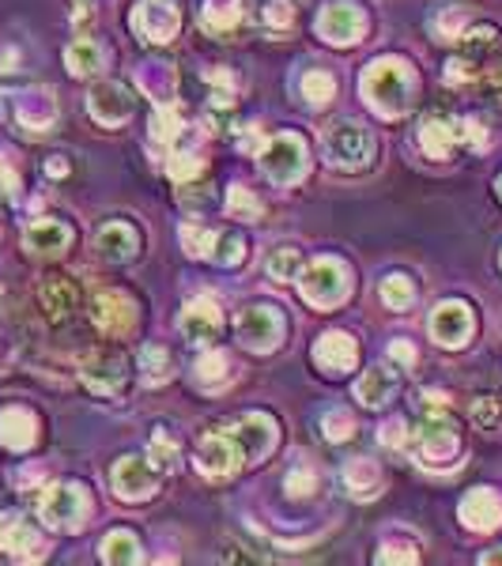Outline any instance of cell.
<instances>
[{"label":"cell","mask_w":502,"mask_h":566,"mask_svg":"<svg viewBox=\"0 0 502 566\" xmlns=\"http://www.w3.org/2000/svg\"><path fill=\"white\" fill-rule=\"evenodd\" d=\"M46 174H53V178H65V174H68V163H65V159H53V163H46Z\"/></svg>","instance_id":"11a10c76"},{"label":"cell","mask_w":502,"mask_h":566,"mask_svg":"<svg viewBox=\"0 0 502 566\" xmlns=\"http://www.w3.org/2000/svg\"><path fill=\"white\" fill-rule=\"evenodd\" d=\"M140 87L152 95L155 102H174V73L171 65H148L140 76Z\"/></svg>","instance_id":"74e56055"},{"label":"cell","mask_w":502,"mask_h":566,"mask_svg":"<svg viewBox=\"0 0 502 566\" xmlns=\"http://www.w3.org/2000/svg\"><path fill=\"white\" fill-rule=\"evenodd\" d=\"M321 431L329 442H343L356 435V420H351V412H343V409H329L321 415Z\"/></svg>","instance_id":"bcb514c9"},{"label":"cell","mask_w":502,"mask_h":566,"mask_svg":"<svg viewBox=\"0 0 502 566\" xmlns=\"http://www.w3.org/2000/svg\"><path fill=\"white\" fill-rule=\"evenodd\" d=\"M182 336L189 344H200L208 348L219 333H223V314H219V303L211 295H200V298H189L182 309Z\"/></svg>","instance_id":"e0dca14e"},{"label":"cell","mask_w":502,"mask_h":566,"mask_svg":"<svg viewBox=\"0 0 502 566\" xmlns=\"http://www.w3.org/2000/svg\"><path fill=\"white\" fill-rule=\"evenodd\" d=\"M231 435L238 438V446H242V457H245V465H253V461H264V457L276 449V420L272 415H264V412H250V415H242V420L231 427Z\"/></svg>","instance_id":"9a60e30c"},{"label":"cell","mask_w":502,"mask_h":566,"mask_svg":"<svg viewBox=\"0 0 502 566\" xmlns=\"http://www.w3.org/2000/svg\"><path fill=\"white\" fill-rule=\"evenodd\" d=\"M325 159H329L337 171H367L370 159H374V140H370V132L359 126V121H332L329 129H325Z\"/></svg>","instance_id":"277c9868"},{"label":"cell","mask_w":502,"mask_h":566,"mask_svg":"<svg viewBox=\"0 0 502 566\" xmlns=\"http://www.w3.org/2000/svg\"><path fill=\"white\" fill-rule=\"evenodd\" d=\"M390 356H393L396 362H404V367H412V362H416V348H408L404 340H396L393 348H390Z\"/></svg>","instance_id":"db71d44e"},{"label":"cell","mask_w":502,"mask_h":566,"mask_svg":"<svg viewBox=\"0 0 502 566\" xmlns=\"http://www.w3.org/2000/svg\"><path fill=\"white\" fill-rule=\"evenodd\" d=\"M499 197H502V178H499Z\"/></svg>","instance_id":"680465c9"},{"label":"cell","mask_w":502,"mask_h":566,"mask_svg":"<svg viewBox=\"0 0 502 566\" xmlns=\"http://www.w3.org/2000/svg\"><path fill=\"white\" fill-rule=\"evenodd\" d=\"M242 258H245L242 238L231 235V231H219V235H216V246H211V261L223 264V269H231V264H238Z\"/></svg>","instance_id":"b9f144b4"},{"label":"cell","mask_w":502,"mask_h":566,"mask_svg":"<svg viewBox=\"0 0 502 566\" xmlns=\"http://www.w3.org/2000/svg\"><path fill=\"white\" fill-rule=\"evenodd\" d=\"M472 423L480 431H495V427H502V401L499 396H476L472 401Z\"/></svg>","instance_id":"7bdbcfd3"},{"label":"cell","mask_w":502,"mask_h":566,"mask_svg":"<svg viewBox=\"0 0 502 566\" xmlns=\"http://www.w3.org/2000/svg\"><path fill=\"white\" fill-rule=\"evenodd\" d=\"M378 438H382V446L401 449L404 442L412 438V431H404V420H390V423H385V431H382V435H378Z\"/></svg>","instance_id":"f5cc1de1"},{"label":"cell","mask_w":502,"mask_h":566,"mask_svg":"<svg viewBox=\"0 0 502 566\" xmlns=\"http://www.w3.org/2000/svg\"><path fill=\"white\" fill-rule=\"evenodd\" d=\"M343 488H348L351 499L359 502H370L378 491H382V472H378L374 461H367V457H356V461L343 465Z\"/></svg>","instance_id":"83f0119b"},{"label":"cell","mask_w":502,"mask_h":566,"mask_svg":"<svg viewBox=\"0 0 502 566\" xmlns=\"http://www.w3.org/2000/svg\"><path fill=\"white\" fill-rule=\"evenodd\" d=\"M178 26L182 15L174 0H137V8H132V31L144 42H152V46L171 42L178 34Z\"/></svg>","instance_id":"7c38bea8"},{"label":"cell","mask_w":502,"mask_h":566,"mask_svg":"<svg viewBox=\"0 0 502 566\" xmlns=\"http://www.w3.org/2000/svg\"><path fill=\"white\" fill-rule=\"evenodd\" d=\"M39 518L57 533H79L91 518V499L79 483H53L39 494Z\"/></svg>","instance_id":"3957f363"},{"label":"cell","mask_w":502,"mask_h":566,"mask_svg":"<svg viewBox=\"0 0 502 566\" xmlns=\"http://www.w3.org/2000/svg\"><path fill=\"white\" fill-rule=\"evenodd\" d=\"M359 359V348L348 333H325L321 340L314 344V362L325 370V374H343L351 370Z\"/></svg>","instance_id":"44dd1931"},{"label":"cell","mask_w":502,"mask_h":566,"mask_svg":"<svg viewBox=\"0 0 502 566\" xmlns=\"http://www.w3.org/2000/svg\"><path fill=\"white\" fill-rule=\"evenodd\" d=\"M23 246L31 258H61L73 246V231L61 219H34L23 231Z\"/></svg>","instance_id":"ffe728a7"},{"label":"cell","mask_w":502,"mask_h":566,"mask_svg":"<svg viewBox=\"0 0 502 566\" xmlns=\"http://www.w3.org/2000/svg\"><path fill=\"white\" fill-rule=\"evenodd\" d=\"M234 333H238V340H242V348L272 351L280 340H284V317H280V309H272L264 303H250L238 309Z\"/></svg>","instance_id":"ba28073f"},{"label":"cell","mask_w":502,"mask_h":566,"mask_svg":"<svg viewBox=\"0 0 502 566\" xmlns=\"http://www.w3.org/2000/svg\"><path fill=\"white\" fill-rule=\"evenodd\" d=\"M363 99L382 118H401L408 113L412 99H416V76L401 57H378L363 73Z\"/></svg>","instance_id":"6da1fadb"},{"label":"cell","mask_w":502,"mask_h":566,"mask_svg":"<svg viewBox=\"0 0 502 566\" xmlns=\"http://www.w3.org/2000/svg\"><path fill=\"white\" fill-rule=\"evenodd\" d=\"M303 99L310 106H329L337 99V79H332V73H325V68L303 73Z\"/></svg>","instance_id":"d590c367"},{"label":"cell","mask_w":502,"mask_h":566,"mask_svg":"<svg viewBox=\"0 0 502 566\" xmlns=\"http://www.w3.org/2000/svg\"><path fill=\"white\" fill-rule=\"evenodd\" d=\"M416 454L427 468H446L461 454V438H457L454 420L443 412H430L416 431Z\"/></svg>","instance_id":"8992f818"},{"label":"cell","mask_w":502,"mask_h":566,"mask_svg":"<svg viewBox=\"0 0 502 566\" xmlns=\"http://www.w3.org/2000/svg\"><path fill=\"white\" fill-rule=\"evenodd\" d=\"M461 521L476 533H491L502 521V499L491 488H476L461 499Z\"/></svg>","instance_id":"7402d4cb"},{"label":"cell","mask_w":502,"mask_h":566,"mask_svg":"<svg viewBox=\"0 0 502 566\" xmlns=\"http://www.w3.org/2000/svg\"><path fill=\"white\" fill-rule=\"evenodd\" d=\"M419 144L430 159H449L461 144L483 148V126L480 121H454V118H430L419 129Z\"/></svg>","instance_id":"52a82bcc"},{"label":"cell","mask_w":502,"mask_h":566,"mask_svg":"<svg viewBox=\"0 0 502 566\" xmlns=\"http://www.w3.org/2000/svg\"><path fill=\"white\" fill-rule=\"evenodd\" d=\"M15 118H20L23 129L31 132H46L53 121H57V102H53V91L46 87H31L15 99Z\"/></svg>","instance_id":"cb8c5ba5"},{"label":"cell","mask_w":502,"mask_h":566,"mask_svg":"<svg viewBox=\"0 0 502 566\" xmlns=\"http://www.w3.org/2000/svg\"><path fill=\"white\" fill-rule=\"evenodd\" d=\"M483 563H488V566H495V563H502V547H499V552H491V555H483Z\"/></svg>","instance_id":"9f6ffc18"},{"label":"cell","mask_w":502,"mask_h":566,"mask_svg":"<svg viewBox=\"0 0 502 566\" xmlns=\"http://www.w3.org/2000/svg\"><path fill=\"white\" fill-rule=\"evenodd\" d=\"M205 79L211 84V99H216L219 110H231V102H234V91H238V84H234V76L227 73V68H208Z\"/></svg>","instance_id":"ee69618b"},{"label":"cell","mask_w":502,"mask_h":566,"mask_svg":"<svg viewBox=\"0 0 502 566\" xmlns=\"http://www.w3.org/2000/svg\"><path fill=\"white\" fill-rule=\"evenodd\" d=\"M200 171H205V159L193 155V152H178V155H171V163H166V174H171V178L178 182V185H185L189 178H197Z\"/></svg>","instance_id":"c3c4849f"},{"label":"cell","mask_w":502,"mask_h":566,"mask_svg":"<svg viewBox=\"0 0 502 566\" xmlns=\"http://www.w3.org/2000/svg\"><path fill=\"white\" fill-rule=\"evenodd\" d=\"M95 250H99L102 261L110 264H126L137 258L140 250V235L132 231L129 224H106L99 235H95Z\"/></svg>","instance_id":"d4e9b609"},{"label":"cell","mask_w":502,"mask_h":566,"mask_svg":"<svg viewBox=\"0 0 502 566\" xmlns=\"http://www.w3.org/2000/svg\"><path fill=\"white\" fill-rule=\"evenodd\" d=\"M284 483H287V494H295V499H306V494L317 488V476H314L310 465H298V468H291Z\"/></svg>","instance_id":"681fc988"},{"label":"cell","mask_w":502,"mask_h":566,"mask_svg":"<svg viewBox=\"0 0 502 566\" xmlns=\"http://www.w3.org/2000/svg\"><path fill=\"white\" fill-rule=\"evenodd\" d=\"M159 480H163V472H159L148 457H121V461L113 465V494L126 502L152 499L159 491Z\"/></svg>","instance_id":"4fadbf2b"},{"label":"cell","mask_w":502,"mask_h":566,"mask_svg":"<svg viewBox=\"0 0 502 566\" xmlns=\"http://www.w3.org/2000/svg\"><path fill=\"white\" fill-rule=\"evenodd\" d=\"M396 393V370L393 367H370L363 378L356 382V401L367 409H382L390 404Z\"/></svg>","instance_id":"4316f807"},{"label":"cell","mask_w":502,"mask_h":566,"mask_svg":"<svg viewBox=\"0 0 502 566\" xmlns=\"http://www.w3.org/2000/svg\"><path fill=\"white\" fill-rule=\"evenodd\" d=\"M317 34H321L329 46H356L367 34V15L351 0H332L329 8H321L317 15Z\"/></svg>","instance_id":"8fae6325"},{"label":"cell","mask_w":502,"mask_h":566,"mask_svg":"<svg viewBox=\"0 0 502 566\" xmlns=\"http://www.w3.org/2000/svg\"><path fill=\"white\" fill-rule=\"evenodd\" d=\"M99 555H102V563H126V566L144 559V552H140V541L129 533V529H113L110 536H102Z\"/></svg>","instance_id":"1f68e13d"},{"label":"cell","mask_w":502,"mask_h":566,"mask_svg":"<svg viewBox=\"0 0 502 566\" xmlns=\"http://www.w3.org/2000/svg\"><path fill=\"white\" fill-rule=\"evenodd\" d=\"M76 4H91V0H76Z\"/></svg>","instance_id":"6f0895ef"},{"label":"cell","mask_w":502,"mask_h":566,"mask_svg":"<svg viewBox=\"0 0 502 566\" xmlns=\"http://www.w3.org/2000/svg\"><path fill=\"white\" fill-rule=\"evenodd\" d=\"M34 438H39V420H34V412L20 409V404L0 412V446L12 449V454H23V449L34 446Z\"/></svg>","instance_id":"603a6c76"},{"label":"cell","mask_w":502,"mask_h":566,"mask_svg":"<svg viewBox=\"0 0 502 566\" xmlns=\"http://www.w3.org/2000/svg\"><path fill=\"white\" fill-rule=\"evenodd\" d=\"M419 559V552H416V544H382L378 547V563H416Z\"/></svg>","instance_id":"f907efd6"},{"label":"cell","mask_w":502,"mask_h":566,"mask_svg":"<svg viewBox=\"0 0 502 566\" xmlns=\"http://www.w3.org/2000/svg\"><path fill=\"white\" fill-rule=\"evenodd\" d=\"M0 552L34 563L46 555V544H42L39 529L31 521H23L20 514H0Z\"/></svg>","instance_id":"d6986e66"},{"label":"cell","mask_w":502,"mask_h":566,"mask_svg":"<svg viewBox=\"0 0 502 566\" xmlns=\"http://www.w3.org/2000/svg\"><path fill=\"white\" fill-rule=\"evenodd\" d=\"M182 132H185V121H182V110L174 102H159V110H155V118H152V137H155V144H178L182 140Z\"/></svg>","instance_id":"d6a6232c"},{"label":"cell","mask_w":502,"mask_h":566,"mask_svg":"<svg viewBox=\"0 0 502 566\" xmlns=\"http://www.w3.org/2000/svg\"><path fill=\"white\" fill-rule=\"evenodd\" d=\"M264 269L280 283L298 280V272H303V253H298L295 246H276V250L269 253V261H264Z\"/></svg>","instance_id":"e575fe53"},{"label":"cell","mask_w":502,"mask_h":566,"mask_svg":"<svg viewBox=\"0 0 502 566\" xmlns=\"http://www.w3.org/2000/svg\"><path fill=\"white\" fill-rule=\"evenodd\" d=\"M102 61H106V53L95 39H76L73 46L65 50V65L73 76H95L102 68Z\"/></svg>","instance_id":"4dcf8cb0"},{"label":"cell","mask_w":502,"mask_h":566,"mask_svg":"<svg viewBox=\"0 0 502 566\" xmlns=\"http://www.w3.org/2000/svg\"><path fill=\"white\" fill-rule=\"evenodd\" d=\"M197 385L200 389H208V393H219L223 385H231V378H234V367H231V359L223 356V351H205V356L197 359Z\"/></svg>","instance_id":"f1b7e54d"},{"label":"cell","mask_w":502,"mask_h":566,"mask_svg":"<svg viewBox=\"0 0 502 566\" xmlns=\"http://www.w3.org/2000/svg\"><path fill=\"white\" fill-rule=\"evenodd\" d=\"M242 465H245V457H242L238 438L231 435V427L208 431V435L197 442V468L208 476V480H227V476H234Z\"/></svg>","instance_id":"30bf717a"},{"label":"cell","mask_w":502,"mask_h":566,"mask_svg":"<svg viewBox=\"0 0 502 566\" xmlns=\"http://www.w3.org/2000/svg\"><path fill=\"white\" fill-rule=\"evenodd\" d=\"M79 378H84V385L91 389L95 396H121L129 389V359L121 356V351L102 348L84 359Z\"/></svg>","instance_id":"9c48e42d"},{"label":"cell","mask_w":502,"mask_h":566,"mask_svg":"<svg viewBox=\"0 0 502 566\" xmlns=\"http://www.w3.org/2000/svg\"><path fill=\"white\" fill-rule=\"evenodd\" d=\"M261 20L272 34H284V31H291V23H295V8H291V0H269Z\"/></svg>","instance_id":"7dc6e473"},{"label":"cell","mask_w":502,"mask_h":566,"mask_svg":"<svg viewBox=\"0 0 502 566\" xmlns=\"http://www.w3.org/2000/svg\"><path fill=\"white\" fill-rule=\"evenodd\" d=\"M227 208H231L234 219H245V224H253V219H261V200L253 197L245 185H234L231 197H227Z\"/></svg>","instance_id":"f6af8a7d"},{"label":"cell","mask_w":502,"mask_h":566,"mask_svg":"<svg viewBox=\"0 0 502 566\" xmlns=\"http://www.w3.org/2000/svg\"><path fill=\"white\" fill-rule=\"evenodd\" d=\"M15 193H20V174H15V166L0 155V205H8Z\"/></svg>","instance_id":"816d5d0a"},{"label":"cell","mask_w":502,"mask_h":566,"mask_svg":"<svg viewBox=\"0 0 502 566\" xmlns=\"http://www.w3.org/2000/svg\"><path fill=\"white\" fill-rule=\"evenodd\" d=\"M258 163L264 171V178L276 182V185H295L306 178V166H310V155H306L303 137L295 132H280V137L264 140Z\"/></svg>","instance_id":"5b68a950"},{"label":"cell","mask_w":502,"mask_h":566,"mask_svg":"<svg viewBox=\"0 0 502 566\" xmlns=\"http://www.w3.org/2000/svg\"><path fill=\"white\" fill-rule=\"evenodd\" d=\"M182 246L189 258H211V246H216V235L208 231V227H200L197 219H189V224L182 227Z\"/></svg>","instance_id":"ab89813d"},{"label":"cell","mask_w":502,"mask_h":566,"mask_svg":"<svg viewBox=\"0 0 502 566\" xmlns=\"http://www.w3.org/2000/svg\"><path fill=\"white\" fill-rule=\"evenodd\" d=\"M91 317L99 325V333H106L110 340H121V336L137 329V303L129 295H121V291H102L91 306Z\"/></svg>","instance_id":"ac0fdd59"},{"label":"cell","mask_w":502,"mask_h":566,"mask_svg":"<svg viewBox=\"0 0 502 566\" xmlns=\"http://www.w3.org/2000/svg\"><path fill=\"white\" fill-rule=\"evenodd\" d=\"M298 291L317 309H332L351 295V272L337 258H317L298 272Z\"/></svg>","instance_id":"7a4b0ae2"},{"label":"cell","mask_w":502,"mask_h":566,"mask_svg":"<svg viewBox=\"0 0 502 566\" xmlns=\"http://www.w3.org/2000/svg\"><path fill=\"white\" fill-rule=\"evenodd\" d=\"M412 298H416V287H412L408 276H385L382 280V303L390 309H408Z\"/></svg>","instance_id":"60d3db41"},{"label":"cell","mask_w":502,"mask_h":566,"mask_svg":"<svg viewBox=\"0 0 502 566\" xmlns=\"http://www.w3.org/2000/svg\"><path fill=\"white\" fill-rule=\"evenodd\" d=\"M87 110H91V118L99 121V126H126L132 118V110H137V99H132V91L126 84H118V79H102V84L91 87V95H87Z\"/></svg>","instance_id":"5bb4252c"},{"label":"cell","mask_w":502,"mask_h":566,"mask_svg":"<svg viewBox=\"0 0 502 566\" xmlns=\"http://www.w3.org/2000/svg\"><path fill=\"white\" fill-rule=\"evenodd\" d=\"M476 333V317L465 303H438L430 314V336L438 348H465Z\"/></svg>","instance_id":"2e32d148"},{"label":"cell","mask_w":502,"mask_h":566,"mask_svg":"<svg viewBox=\"0 0 502 566\" xmlns=\"http://www.w3.org/2000/svg\"><path fill=\"white\" fill-rule=\"evenodd\" d=\"M42 306H46V314H50V322H65V317H73L76 314V306H79V287H76V280L73 276H53L42 283Z\"/></svg>","instance_id":"484cf974"},{"label":"cell","mask_w":502,"mask_h":566,"mask_svg":"<svg viewBox=\"0 0 502 566\" xmlns=\"http://www.w3.org/2000/svg\"><path fill=\"white\" fill-rule=\"evenodd\" d=\"M200 23L208 34H231L242 23V0H205Z\"/></svg>","instance_id":"f546056e"},{"label":"cell","mask_w":502,"mask_h":566,"mask_svg":"<svg viewBox=\"0 0 502 566\" xmlns=\"http://www.w3.org/2000/svg\"><path fill=\"white\" fill-rule=\"evenodd\" d=\"M171 356H166L159 344H148L144 351H140V382L144 385H163L171 382Z\"/></svg>","instance_id":"836d02e7"},{"label":"cell","mask_w":502,"mask_h":566,"mask_svg":"<svg viewBox=\"0 0 502 566\" xmlns=\"http://www.w3.org/2000/svg\"><path fill=\"white\" fill-rule=\"evenodd\" d=\"M465 26H469V12H465L461 4H449L443 12H435V20H430V31H435L438 42H457L465 34Z\"/></svg>","instance_id":"8d00e7d4"},{"label":"cell","mask_w":502,"mask_h":566,"mask_svg":"<svg viewBox=\"0 0 502 566\" xmlns=\"http://www.w3.org/2000/svg\"><path fill=\"white\" fill-rule=\"evenodd\" d=\"M144 457L159 468V472L166 476V472H174V465H178V446H174L166 431H155L152 442H148V454Z\"/></svg>","instance_id":"f35d334b"}]
</instances>
